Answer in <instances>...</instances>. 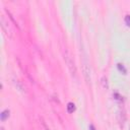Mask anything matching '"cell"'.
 <instances>
[{"instance_id":"obj_1","label":"cell","mask_w":130,"mask_h":130,"mask_svg":"<svg viewBox=\"0 0 130 130\" xmlns=\"http://www.w3.org/2000/svg\"><path fill=\"white\" fill-rule=\"evenodd\" d=\"M0 24H1V29L3 31V33L6 36L10 39L14 38V30L12 29V26L9 23V20L6 18V16L4 14L0 15Z\"/></svg>"},{"instance_id":"obj_2","label":"cell","mask_w":130,"mask_h":130,"mask_svg":"<svg viewBox=\"0 0 130 130\" xmlns=\"http://www.w3.org/2000/svg\"><path fill=\"white\" fill-rule=\"evenodd\" d=\"M64 59L66 61V64H67L68 68H69L71 74L73 75V76H75V75H76V67H75V63H74V61H73L71 55H70V53L68 52V50H65Z\"/></svg>"},{"instance_id":"obj_3","label":"cell","mask_w":130,"mask_h":130,"mask_svg":"<svg viewBox=\"0 0 130 130\" xmlns=\"http://www.w3.org/2000/svg\"><path fill=\"white\" fill-rule=\"evenodd\" d=\"M83 74H84V76H85V78H86V80H87V83L91 80V76L88 74H90V68H88L87 66H86V64L83 66Z\"/></svg>"},{"instance_id":"obj_4","label":"cell","mask_w":130,"mask_h":130,"mask_svg":"<svg viewBox=\"0 0 130 130\" xmlns=\"http://www.w3.org/2000/svg\"><path fill=\"white\" fill-rule=\"evenodd\" d=\"M125 112H124V110H120V112H119V121H120V124H124V122H125Z\"/></svg>"},{"instance_id":"obj_5","label":"cell","mask_w":130,"mask_h":130,"mask_svg":"<svg viewBox=\"0 0 130 130\" xmlns=\"http://www.w3.org/2000/svg\"><path fill=\"white\" fill-rule=\"evenodd\" d=\"M9 110L8 109H6V110H4L2 113H1V120L2 121H5L6 119H7L8 117H9Z\"/></svg>"},{"instance_id":"obj_6","label":"cell","mask_w":130,"mask_h":130,"mask_svg":"<svg viewBox=\"0 0 130 130\" xmlns=\"http://www.w3.org/2000/svg\"><path fill=\"white\" fill-rule=\"evenodd\" d=\"M67 111L68 113H73L75 111V105L73 103H68L67 104Z\"/></svg>"},{"instance_id":"obj_7","label":"cell","mask_w":130,"mask_h":130,"mask_svg":"<svg viewBox=\"0 0 130 130\" xmlns=\"http://www.w3.org/2000/svg\"><path fill=\"white\" fill-rule=\"evenodd\" d=\"M117 67H118V69H119V71H120V72H122L123 74H126L127 70H126V68L124 67V65H123V64L118 63V64H117Z\"/></svg>"},{"instance_id":"obj_8","label":"cell","mask_w":130,"mask_h":130,"mask_svg":"<svg viewBox=\"0 0 130 130\" xmlns=\"http://www.w3.org/2000/svg\"><path fill=\"white\" fill-rule=\"evenodd\" d=\"M102 83H103V87L104 88H108V79H107V77L106 76H103V78H102Z\"/></svg>"},{"instance_id":"obj_9","label":"cell","mask_w":130,"mask_h":130,"mask_svg":"<svg viewBox=\"0 0 130 130\" xmlns=\"http://www.w3.org/2000/svg\"><path fill=\"white\" fill-rule=\"evenodd\" d=\"M125 23H126V24H127L128 26H130V15H129V14H127V15L125 16Z\"/></svg>"},{"instance_id":"obj_10","label":"cell","mask_w":130,"mask_h":130,"mask_svg":"<svg viewBox=\"0 0 130 130\" xmlns=\"http://www.w3.org/2000/svg\"><path fill=\"white\" fill-rule=\"evenodd\" d=\"M1 130H3V128H1Z\"/></svg>"}]
</instances>
